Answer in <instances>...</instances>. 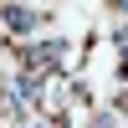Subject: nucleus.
Segmentation results:
<instances>
[{
	"mask_svg": "<svg viewBox=\"0 0 128 128\" xmlns=\"http://www.w3.org/2000/svg\"><path fill=\"white\" fill-rule=\"evenodd\" d=\"M5 26L16 31V36H31V31L41 26V10H31V5H10V10H5Z\"/></svg>",
	"mask_w": 128,
	"mask_h": 128,
	"instance_id": "obj_1",
	"label": "nucleus"
},
{
	"mask_svg": "<svg viewBox=\"0 0 128 128\" xmlns=\"http://www.w3.org/2000/svg\"><path fill=\"white\" fill-rule=\"evenodd\" d=\"M113 10H128V0H113Z\"/></svg>",
	"mask_w": 128,
	"mask_h": 128,
	"instance_id": "obj_2",
	"label": "nucleus"
}]
</instances>
